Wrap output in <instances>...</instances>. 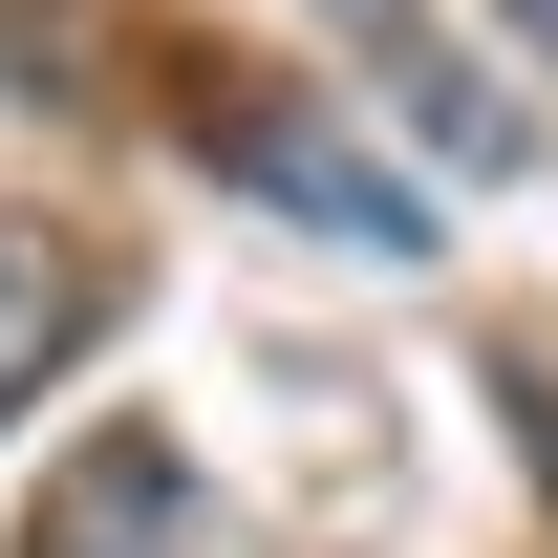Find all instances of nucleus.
Returning <instances> with one entry per match:
<instances>
[{"label":"nucleus","instance_id":"nucleus-1","mask_svg":"<svg viewBox=\"0 0 558 558\" xmlns=\"http://www.w3.org/2000/svg\"><path fill=\"white\" fill-rule=\"evenodd\" d=\"M22 558H215L194 451H150V429H86L65 473H44V515H22Z\"/></svg>","mask_w":558,"mask_h":558},{"label":"nucleus","instance_id":"nucleus-2","mask_svg":"<svg viewBox=\"0 0 558 558\" xmlns=\"http://www.w3.org/2000/svg\"><path fill=\"white\" fill-rule=\"evenodd\" d=\"M86 323H108V279H86L65 236H22V215H0V429H22V409L86 365Z\"/></svg>","mask_w":558,"mask_h":558},{"label":"nucleus","instance_id":"nucleus-3","mask_svg":"<svg viewBox=\"0 0 558 558\" xmlns=\"http://www.w3.org/2000/svg\"><path fill=\"white\" fill-rule=\"evenodd\" d=\"M215 150H236V172H258L279 215H323V236H365V258H429V215L387 194L365 150H323V130H215Z\"/></svg>","mask_w":558,"mask_h":558},{"label":"nucleus","instance_id":"nucleus-4","mask_svg":"<svg viewBox=\"0 0 558 558\" xmlns=\"http://www.w3.org/2000/svg\"><path fill=\"white\" fill-rule=\"evenodd\" d=\"M323 22H365V44H387V86H409V130L451 150V172H494V150H515V108H494V86H451V65H429V22H409V0H323Z\"/></svg>","mask_w":558,"mask_h":558},{"label":"nucleus","instance_id":"nucleus-5","mask_svg":"<svg viewBox=\"0 0 558 558\" xmlns=\"http://www.w3.org/2000/svg\"><path fill=\"white\" fill-rule=\"evenodd\" d=\"M515 451H537V494H558V387H515Z\"/></svg>","mask_w":558,"mask_h":558},{"label":"nucleus","instance_id":"nucleus-6","mask_svg":"<svg viewBox=\"0 0 558 558\" xmlns=\"http://www.w3.org/2000/svg\"><path fill=\"white\" fill-rule=\"evenodd\" d=\"M515 44H558V0H515Z\"/></svg>","mask_w":558,"mask_h":558}]
</instances>
